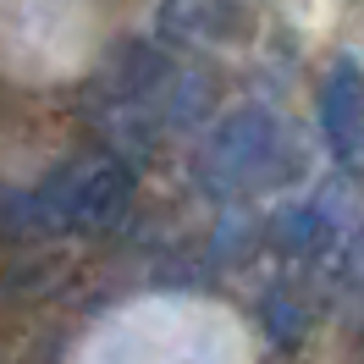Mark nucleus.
<instances>
[{"label":"nucleus","mask_w":364,"mask_h":364,"mask_svg":"<svg viewBox=\"0 0 364 364\" xmlns=\"http://www.w3.org/2000/svg\"><path fill=\"white\" fill-rule=\"evenodd\" d=\"M276 122L265 111H237L221 127V133L210 138V149H205V166L215 171V177H227V188H249V182H259V171H271L276 160Z\"/></svg>","instance_id":"f257e3e1"},{"label":"nucleus","mask_w":364,"mask_h":364,"mask_svg":"<svg viewBox=\"0 0 364 364\" xmlns=\"http://www.w3.org/2000/svg\"><path fill=\"white\" fill-rule=\"evenodd\" d=\"M320 122H326V138H331V149H337L342 160H359L353 127H364V89L348 72H337V77L326 83V94H320Z\"/></svg>","instance_id":"f03ea898"}]
</instances>
